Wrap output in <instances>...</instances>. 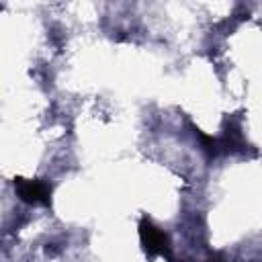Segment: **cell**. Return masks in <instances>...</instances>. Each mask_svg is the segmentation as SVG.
I'll list each match as a JSON object with an SVG mask.
<instances>
[{"label": "cell", "mask_w": 262, "mask_h": 262, "mask_svg": "<svg viewBox=\"0 0 262 262\" xmlns=\"http://www.w3.org/2000/svg\"><path fill=\"white\" fill-rule=\"evenodd\" d=\"M139 237H141V244H143V250L147 252V256H151V258L166 256L168 260L172 258L168 235L158 225H154L147 217H141V221H139Z\"/></svg>", "instance_id": "6da1fadb"}, {"label": "cell", "mask_w": 262, "mask_h": 262, "mask_svg": "<svg viewBox=\"0 0 262 262\" xmlns=\"http://www.w3.org/2000/svg\"><path fill=\"white\" fill-rule=\"evenodd\" d=\"M14 190L29 205H49L51 201V186L39 178H14Z\"/></svg>", "instance_id": "7a4b0ae2"}]
</instances>
